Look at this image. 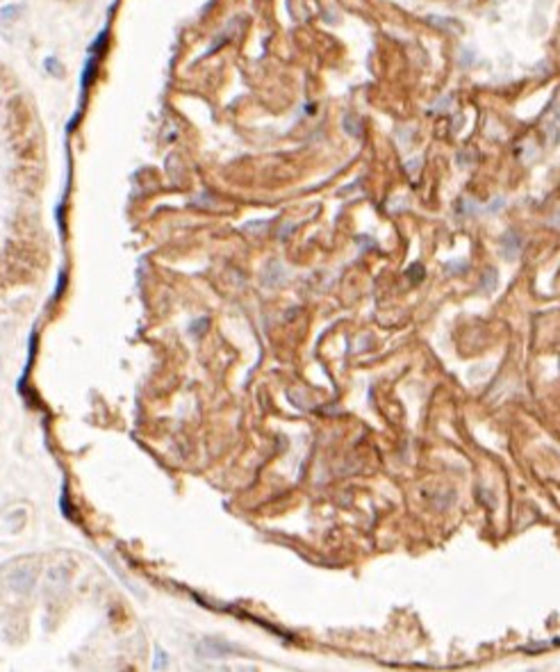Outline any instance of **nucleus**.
<instances>
[{
  "label": "nucleus",
  "instance_id": "nucleus-11",
  "mask_svg": "<svg viewBox=\"0 0 560 672\" xmlns=\"http://www.w3.org/2000/svg\"><path fill=\"white\" fill-rule=\"evenodd\" d=\"M360 244H363V246H374V242H369V237H360Z\"/></svg>",
  "mask_w": 560,
  "mask_h": 672
},
{
  "label": "nucleus",
  "instance_id": "nucleus-3",
  "mask_svg": "<svg viewBox=\"0 0 560 672\" xmlns=\"http://www.w3.org/2000/svg\"><path fill=\"white\" fill-rule=\"evenodd\" d=\"M344 130L351 137H358L360 135V119L356 114H347L344 117Z\"/></svg>",
  "mask_w": 560,
  "mask_h": 672
},
{
  "label": "nucleus",
  "instance_id": "nucleus-2",
  "mask_svg": "<svg viewBox=\"0 0 560 672\" xmlns=\"http://www.w3.org/2000/svg\"><path fill=\"white\" fill-rule=\"evenodd\" d=\"M497 271L494 269H487L485 274H483V278H480V285H478V290L480 292H485V294H490V292H494V288H497Z\"/></svg>",
  "mask_w": 560,
  "mask_h": 672
},
{
  "label": "nucleus",
  "instance_id": "nucleus-10",
  "mask_svg": "<svg viewBox=\"0 0 560 672\" xmlns=\"http://www.w3.org/2000/svg\"><path fill=\"white\" fill-rule=\"evenodd\" d=\"M460 269H467V262H453V264H449V267H446V271H449V274H455V271H460Z\"/></svg>",
  "mask_w": 560,
  "mask_h": 672
},
{
  "label": "nucleus",
  "instance_id": "nucleus-6",
  "mask_svg": "<svg viewBox=\"0 0 560 672\" xmlns=\"http://www.w3.org/2000/svg\"><path fill=\"white\" fill-rule=\"evenodd\" d=\"M14 583H25L23 588H28V590H30V585H32V574H30V572H19V574L14 576ZM23 588H21V590H23Z\"/></svg>",
  "mask_w": 560,
  "mask_h": 672
},
{
  "label": "nucleus",
  "instance_id": "nucleus-1",
  "mask_svg": "<svg viewBox=\"0 0 560 672\" xmlns=\"http://www.w3.org/2000/svg\"><path fill=\"white\" fill-rule=\"evenodd\" d=\"M522 246H524V239H522V235H517L515 230H508L501 237V248H504V255L508 257V260H515V257L522 253Z\"/></svg>",
  "mask_w": 560,
  "mask_h": 672
},
{
  "label": "nucleus",
  "instance_id": "nucleus-4",
  "mask_svg": "<svg viewBox=\"0 0 560 672\" xmlns=\"http://www.w3.org/2000/svg\"><path fill=\"white\" fill-rule=\"evenodd\" d=\"M460 212L462 214H476V212H480V208H478L474 199H462L460 201Z\"/></svg>",
  "mask_w": 560,
  "mask_h": 672
},
{
  "label": "nucleus",
  "instance_id": "nucleus-7",
  "mask_svg": "<svg viewBox=\"0 0 560 672\" xmlns=\"http://www.w3.org/2000/svg\"><path fill=\"white\" fill-rule=\"evenodd\" d=\"M419 167H421V158H412V160H408V162H406V171H408L410 176H412V174L417 176Z\"/></svg>",
  "mask_w": 560,
  "mask_h": 672
},
{
  "label": "nucleus",
  "instance_id": "nucleus-9",
  "mask_svg": "<svg viewBox=\"0 0 560 672\" xmlns=\"http://www.w3.org/2000/svg\"><path fill=\"white\" fill-rule=\"evenodd\" d=\"M547 119H551V121H554L556 126H560V100H556V105L551 107V114H549Z\"/></svg>",
  "mask_w": 560,
  "mask_h": 672
},
{
  "label": "nucleus",
  "instance_id": "nucleus-5",
  "mask_svg": "<svg viewBox=\"0 0 560 672\" xmlns=\"http://www.w3.org/2000/svg\"><path fill=\"white\" fill-rule=\"evenodd\" d=\"M451 103H453V96H449V94H446V96H442V98H439L435 105H433V112H449Z\"/></svg>",
  "mask_w": 560,
  "mask_h": 672
},
{
  "label": "nucleus",
  "instance_id": "nucleus-8",
  "mask_svg": "<svg viewBox=\"0 0 560 672\" xmlns=\"http://www.w3.org/2000/svg\"><path fill=\"white\" fill-rule=\"evenodd\" d=\"M504 205H506V199H501V196H497V199H494L492 203H490L487 208H485V212H499V210L504 208Z\"/></svg>",
  "mask_w": 560,
  "mask_h": 672
}]
</instances>
